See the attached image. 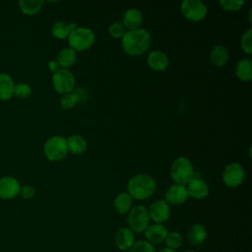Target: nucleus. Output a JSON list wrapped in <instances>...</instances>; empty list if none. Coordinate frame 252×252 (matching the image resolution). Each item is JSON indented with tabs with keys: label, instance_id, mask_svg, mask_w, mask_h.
I'll return each instance as SVG.
<instances>
[{
	"label": "nucleus",
	"instance_id": "13",
	"mask_svg": "<svg viewBox=\"0 0 252 252\" xmlns=\"http://www.w3.org/2000/svg\"><path fill=\"white\" fill-rule=\"evenodd\" d=\"M188 198L186 187L178 184L171 185L164 194V201L168 205L178 206L183 204Z\"/></svg>",
	"mask_w": 252,
	"mask_h": 252
},
{
	"label": "nucleus",
	"instance_id": "5",
	"mask_svg": "<svg viewBox=\"0 0 252 252\" xmlns=\"http://www.w3.org/2000/svg\"><path fill=\"white\" fill-rule=\"evenodd\" d=\"M67 39L70 48L75 51H84L94 44L95 35L91 29L79 27L69 34Z\"/></svg>",
	"mask_w": 252,
	"mask_h": 252
},
{
	"label": "nucleus",
	"instance_id": "19",
	"mask_svg": "<svg viewBox=\"0 0 252 252\" xmlns=\"http://www.w3.org/2000/svg\"><path fill=\"white\" fill-rule=\"evenodd\" d=\"M15 83L7 73H0V100H8L14 95Z\"/></svg>",
	"mask_w": 252,
	"mask_h": 252
},
{
	"label": "nucleus",
	"instance_id": "33",
	"mask_svg": "<svg viewBox=\"0 0 252 252\" xmlns=\"http://www.w3.org/2000/svg\"><path fill=\"white\" fill-rule=\"evenodd\" d=\"M244 4V1L241 0H220V5L221 8L228 12H234L241 8V6Z\"/></svg>",
	"mask_w": 252,
	"mask_h": 252
},
{
	"label": "nucleus",
	"instance_id": "10",
	"mask_svg": "<svg viewBox=\"0 0 252 252\" xmlns=\"http://www.w3.org/2000/svg\"><path fill=\"white\" fill-rule=\"evenodd\" d=\"M150 220L155 223L162 224L170 217V207L164 200L155 201L148 210Z\"/></svg>",
	"mask_w": 252,
	"mask_h": 252
},
{
	"label": "nucleus",
	"instance_id": "8",
	"mask_svg": "<svg viewBox=\"0 0 252 252\" xmlns=\"http://www.w3.org/2000/svg\"><path fill=\"white\" fill-rule=\"evenodd\" d=\"M180 9L183 16L190 21H201L208 12L206 4L201 0H184Z\"/></svg>",
	"mask_w": 252,
	"mask_h": 252
},
{
	"label": "nucleus",
	"instance_id": "17",
	"mask_svg": "<svg viewBox=\"0 0 252 252\" xmlns=\"http://www.w3.org/2000/svg\"><path fill=\"white\" fill-rule=\"evenodd\" d=\"M167 55L160 50H154L149 53L147 63L155 71H164L168 66Z\"/></svg>",
	"mask_w": 252,
	"mask_h": 252
},
{
	"label": "nucleus",
	"instance_id": "12",
	"mask_svg": "<svg viewBox=\"0 0 252 252\" xmlns=\"http://www.w3.org/2000/svg\"><path fill=\"white\" fill-rule=\"evenodd\" d=\"M167 233H168L167 228L160 223L149 224L148 227L144 230V235L146 240L153 245L160 244L164 242Z\"/></svg>",
	"mask_w": 252,
	"mask_h": 252
},
{
	"label": "nucleus",
	"instance_id": "29",
	"mask_svg": "<svg viewBox=\"0 0 252 252\" xmlns=\"http://www.w3.org/2000/svg\"><path fill=\"white\" fill-rule=\"evenodd\" d=\"M129 252H156L155 246L147 240H137L128 250Z\"/></svg>",
	"mask_w": 252,
	"mask_h": 252
},
{
	"label": "nucleus",
	"instance_id": "18",
	"mask_svg": "<svg viewBox=\"0 0 252 252\" xmlns=\"http://www.w3.org/2000/svg\"><path fill=\"white\" fill-rule=\"evenodd\" d=\"M207 234V229L203 224L195 223L188 229L186 237L192 246H199L206 240Z\"/></svg>",
	"mask_w": 252,
	"mask_h": 252
},
{
	"label": "nucleus",
	"instance_id": "25",
	"mask_svg": "<svg viewBox=\"0 0 252 252\" xmlns=\"http://www.w3.org/2000/svg\"><path fill=\"white\" fill-rule=\"evenodd\" d=\"M19 8L22 13L28 16L37 14L43 7L44 1L42 0H20L18 2Z\"/></svg>",
	"mask_w": 252,
	"mask_h": 252
},
{
	"label": "nucleus",
	"instance_id": "32",
	"mask_svg": "<svg viewBox=\"0 0 252 252\" xmlns=\"http://www.w3.org/2000/svg\"><path fill=\"white\" fill-rule=\"evenodd\" d=\"M251 35H252V30L248 29L246 32H244V33L241 36L240 39V44H241V48L242 50L247 53V54H251L252 53V43H251Z\"/></svg>",
	"mask_w": 252,
	"mask_h": 252
},
{
	"label": "nucleus",
	"instance_id": "23",
	"mask_svg": "<svg viewBox=\"0 0 252 252\" xmlns=\"http://www.w3.org/2000/svg\"><path fill=\"white\" fill-rule=\"evenodd\" d=\"M210 60L214 65L218 67L223 66L228 60L227 49L220 44L215 45L210 52Z\"/></svg>",
	"mask_w": 252,
	"mask_h": 252
},
{
	"label": "nucleus",
	"instance_id": "27",
	"mask_svg": "<svg viewBox=\"0 0 252 252\" xmlns=\"http://www.w3.org/2000/svg\"><path fill=\"white\" fill-rule=\"evenodd\" d=\"M164 242L166 248L176 251L182 245L183 238L178 231H171L167 233Z\"/></svg>",
	"mask_w": 252,
	"mask_h": 252
},
{
	"label": "nucleus",
	"instance_id": "15",
	"mask_svg": "<svg viewBox=\"0 0 252 252\" xmlns=\"http://www.w3.org/2000/svg\"><path fill=\"white\" fill-rule=\"evenodd\" d=\"M185 187H186L188 197H191L193 199L201 200L207 197L209 194L208 184L203 179L196 177L195 175Z\"/></svg>",
	"mask_w": 252,
	"mask_h": 252
},
{
	"label": "nucleus",
	"instance_id": "14",
	"mask_svg": "<svg viewBox=\"0 0 252 252\" xmlns=\"http://www.w3.org/2000/svg\"><path fill=\"white\" fill-rule=\"evenodd\" d=\"M135 242V233L126 226L120 227L114 234V244L121 251H127Z\"/></svg>",
	"mask_w": 252,
	"mask_h": 252
},
{
	"label": "nucleus",
	"instance_id": "28",
	"mask_svg": "<svg viewBox=\"0 0 252 252\" xmlns=\"http://www.w3.org/2000/svg\"><path fill=\"white\" fill-rule=\"evenodd\" d=\"M32 87L27 83H18L14 87V95L20 99H25L31 96Z\"/></svg>",
	"mask_w": 252,
	"mask_h": 252
},
{
	"label": "nucleus",
	"instance_id": "6",
	"mask_svg": "<svg viewBox=\"0 0 252 252\" xmlns=\"http://www.w3.org/2000/svg\"><path fill=\"white\" fill-rule=\"evenodd\" d=\"M127 222L128 227L134 233L144 232V230L150 224V216L148 209L142 205L131 208V210L128 212Z\"/></svg>",
	"mask_w": 252,
	"mask_h": 252
},
{
	"label": "nucleus",
	"instance_id": "31",
	"mask_svg": "<svg viewBox=\"0 0 252 252\" xmlns=\"http://www.w3.org/2000/svg\"><path fill=\"white\" fill-rule=\"evenodd\" d=\"M108 33L114 38H122L126 33V29L122 23L114 22L108 27Z\"/></svg>",
	"mask_w": 252,
	"mask_h": 252
},
{
	"label": "nucleus",
	"instance_id": "20",
	"mask_svg": "<svg viewBox=\"0 0 252 252\" xmlns=\"http://www.w3.org/2000/svg\"><path fill=\"white\" fill-rule=\"evenodd\" d=\"M77 60L76 51L70 47H65L57 54L56 61L61 69H68L72 67Z\"/></svg>",
	"mask_w": 252,
	"mask_h": 252
},
{
	"label": "nucleus",
	"instance_id": "37",
	"mask_svg": "<svg viewBox=\"0 0 252 252\" xmlns=\"http://www.w3.org/2000/svg\"><path fill=\"white\" fill-rule=\"evenodd\" d=\"M184 252H197V251H195V250H186Z\"/></svg>",
	"mask_w": 252,
	"mask_h": 252
},
{
	"label": "nucleus",
	"instance_id": "36",
	"mask_svg": "<svg viewBox=\"0 0 252 252\" xmlns=\"http://www.w3.org/2000/svg\"><path fill=\"white\" fill-rule=\"evenodd\" d=\"M156 252H176V251H174V250H171V249H168V248L164 247V248H161V249H159L158 251H156Z\"/></svg>",
	"mask_w": 252,
	"mask_h": 252
},
{
	"label": "nucleus",
	"instance_id": "4",
	"mask_svg": "<svg viewBox=\"0 0 252 252\" xmlns=\"http://www.w3.org/2000/svg\"><path fill=\"white\" fill-rule=\"evenodd\" d=\"M67 139L63 136L55 135L48 138L43 145V153L50 161H59L68 154Z\"/></svg>",
	"mask_w": 252,
	"mask_h": 252
},
{
	"label": "nucleus",
	"instance_id": "22",
	"mask_svg": "<svg viewBox=\"0 0 252 252\" xmlns=\"http://www.w3.org/2000/svg\"><path fill=\"white\" fill-rule=\"evenodd\" d=\"M235 74L241 81L247 82L252 79V61L249 58L240 59L235 67Z\"/></svg>",
	"mask_w": 252,
	"mask_h": 252
},
{
	"label": "nucleus",
	"instance_id": "1",
	"mask_svg": "<svg viewBox=\"0 0 252 252\" xmlns=\"http://www.w3.org/2000/svg\"><path fill=\"white\" fill-rule=\"evenodd\" d=\"M152 42L150 32L145 29L127 31L121 38V47L130 56H139L148 50Z\"/></svg>",
	"mask_w": 252,
	"mask_h": 252
},
{
	"label": "nucleus",
	"instance_id": "35",
	"mask_svg": "<svg viewBox=\"0 0 252 252\" xmlns=\"http://www.w3.org/2000/svg\"><path fill=\"white\" fill-rule=\"evenodd\" d=\"M48 68H49V70H50L52 73H55V72H57L59 69H61L56 60H50V61L48 62Z\"/></svg>",
	"mask_w": 252,
	"mask_h": 252
},
{
	"label": "nucleus",
	"instance_id": "24",
	"mask_svg": "<svg viewBox=\"0 0 252 252\" xmlns=\"http://www.w3.org/2000/svg\"><path fill=\"white\" fill-rule=\"evenodd\" d=\"M132 200L133 199L127 192L119 193L113 201L115 211L121 215L128 213L132 208Z\"/></svg>",
	"mask_w": 252,
	"mask_h": 252
},
{
	"label": "nucleus",
	"instance_id": "7",
	"mask_svg": "<svg viewBox=\"0 0 252 252\" xmlns=\"http://www.w3.org/2000/svg\"><path fill=\"white\" fill-rule=\"evenodd\" d=\"M52 86L59 94H68L75 87V77L68 69H59L52 75Z\"/></svg>",
	"mask_w": 252,
	"mask_h": 252
},
{
	"label": "nucleus",
	"instance_id": "3",
	"mask_svg": "<svg viewBox=\"0 0 252 252\" xmlns=\"http://www.w3.org/2000/svg\"><path fill=\"white\" fill-rule=\"evenodd\" d=\"M195 172L191 161L185 157L177 158L171 164L170 176L175 184L186 186L194 177Z\"/></svg>",
	"mask_w": 252,
	"mask_h": 252
},
{
	"label": "nucleus",
	"instance_id": "34",
	"mask_svg": "<svg viewBox=\"0 0 252 252\" xmlns=\"http://www.w3.org/2000/svg\"><path fill=\"white\" fill-rule=\"evenodd\" d=\"M35 194V189L33 186L30 185V184H26L24 186H21V190H20V195L24 198V199H32Z\"/></svg>",
	"mask_w": 252,
	"mask_h": 252
},
{
	"label": "nucleus",
	"instance_id": "2",
	"mask_svg": "<svg viewBox=\"0 0 252 252\" xmlns=\"http://www.w3.org/2000/svg\"><path fill=\"white\" fill-rule=\"evenodd\" d=\"M157 183L149 174L139 173L132 176L127 184L128 194L132 199L145 200L156 192Z\"/></svg>",
	"mask_w": 252,
	"mask_h": 252
},
{
	"label": "nucleus",
	"instance_id": "9",
	"mask_svg": "<svg viewBox=\"0 0 252 252\" xmlns=\"http://www.w3.org/2000/svg\"><path fill=\"white\" fill-rule=\"evenodd\" d=\"M221 178L223 183L228 187L239 186L245 178V170L238 162H231L222 170Z\"/></svg>",
	"mask_w": 252,
	"mask_h": 252
},
{
	"label": "nucleus",
	"instance_id": "21",
	"mask_svg": "<svg viewBox=\"0 0 252 252\" xmlns=\"http://www.w3.org/2000/svg\"><path fill=\"white\" fill-rule=\"evenodd\" d=\"M68 151L74 155H81L86 152L88 148V143L84 137L81 135L75 134L67 138Z\"/></svg>",
	"mask_w": 252,
	"mask_h": 252
},
{
	"label": "nucleus",
	"instance_id": "11",
	"mask_svg": "<svg viewBox=\"0 0 252 252\" xmlns=\"http://www.w3.org/2000/svg\"><path fill=\"white\" fill-rule=\"evenodd\" d=\"M20 182L13 176L0 177V199L9 200L20 194Z\"/></svg>",
	"mask_w": 252,
	"mask_h": 252
},
{
	"label": "nucleus",
	"instance_id": "26",
	"mask_svg": "<svg viewBox=\"0 0 252 252\" xmlns=\"http://www.w3.org/2000/svg\"><path fill=\"white\" fill-rule=\"evenodd\" d=\"M70 32H71L69 29V25L63 21H57L51 27L52 35L59 39L67 38L69 36Z\"/></svg>",
	"mask_w": 252,
	"mask_h": 252
},
{
	"label": "nucleus",
	"instance_id": "16",
	"mask_svg": "<svg viewBox=\"0 0 252 252\" xmlns=\"http://www.w3.org/2000/svg\"><path fill=\"white\" fill-rule=\"evenodd\" d=\"M122 21H123L122 25L126 30L128 31L137 30V29H140V26L143 22V14L139 9L131 8L124 13Z\"/></svg>",
	"mask_w": 252,
	"mask_h": 252
},
{
	"label": "nucleus",
	"instance_id": "30",
	"mask_svg": "<svg viewBox=\"0 0 252 252\" xmlns=\"http://www.w3.org/2000/svg\"><path fill=\"white\" fill-rule=\"evenodd\" d=\"M78 100L79 99L75 94H72V93L64 94L60 97V105L63 109H69L74 107L77 104Z\"/></svg>",
	"mask_w": 252,
	"mask_h": 252
}]
</instances>
